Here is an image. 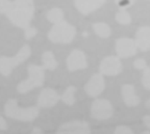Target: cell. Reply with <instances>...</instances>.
<instances>
[{"label": "cell", "mask_w": 150, "mask_h": 134, "mask_svg": "<svg viewBox=\"0 0 150 134\" xmlns=\"http://www.w3.org/2000/svg\"><path fill=\"white\" fill-rule=\"evenodd\" d=\"M113 106L106 99H96L91 107V115L97 120H106L113 115Z\"/></svg>", "instance_id": "8992f818"}, {"label": "cell", "mask_w": 150, "mask_h": 134, "mask_svg": "<svg viewBox=\"0 0 150 134\" xmlns=\"http://www.w3.org/2000/svg\"><path fill=\"white\" fill-rule=\"evenodd\" d=\"M142 83L143 85V87L149 90H150V68L149 66L143 69V74H142Z\"/></svg>", "instance_id": "44dd1931"}, {"label": "cell", "mask_w": 150, "mask_h": 134, "mask_svg": "<svg viewBox=\"0 0 150 134\" xmlns=\"http://www.w3.org/2000/svg\"><path fill=\"white\" fill-rule=\"evenodd\" d=\"M122 63L119 57L117 56H108L103 59L99 66V71L101 75L107 76H115L121 73Z\"/></svg>", "instance_id": "ba28073f"}, {"label": "cell", "mask_w": 150, "mask_h": 134, "mask_svg": "<svg viewBox=\"0 0 150 134\" xmlns=\"http://www.w3.org/2000/svg\"><path fill=\"white\" fill-rule=\"evenodd\" d=\"M146 106H147V109H149V108H150V101H149V100H148V101H147Z\"/></svg>", "instance_id": "f546056e"}, {"label": "cell", "mask_w": 150, "mask_h": 134, "mask_svg": "<svg viewBox=\"0 0 150 134\" xmlns=\"http://www.w3.org/2000/svg\"><path fill=\"white\" fill-rule=\"evenodd\" d=\"M31 134H43V132L40 128H38V127H35L33 128V130L32 131V133Z\"/></svg>", "instance_id": "f1b7e54d"}, {"label": "cell", "mask_w": 150, "mask_h": 134, "mask_svg": "<svg viewBox=\"0 0 150 134\" xmlns=\"http://www.w3.org/2000/svg\"><path fill=\"white\" fill-rule=\"evenodd\" d=\"M8 129V125L5 119L0 116V131H6Z\"/></svg>", "instance_id": "4316f807"}, {"label": "cell", "mask_w": 150, "mask_h": 134, "mask_svg": "<svg viewBox=\"0 0 150 134\" xmlns=\"http://www.w3.org/2000/svg\"><path fill=\"white\" fill-rule=\"evenodd\" d=\"M42 68L47 70H54L57 68V61L54 54L50 51H46L41 56Z\"/></svg>", "instance_id": "2e32d148"}, {"label": "cell", "mask_w": 150, "mask_h": 134, "mask_svg": "<svg viewBox=\"0 0 150 134\" xmlns=\"http://www.w3.org/2000/svg\"><path fill=\"white\" fill-rule=\"evenodd\" d=\"M115 48L119 58L132 57L137 53L134 40L129 38H120L117 39Z\"/></svg>", "instance_id": "8fae6325"}, {"label": "cell", "mask_w": 150, "mask_h": 134, "mask_svg": "<svg viewBox=\"0 0 150 134\" xmlns=\"http://www.w3.org/2000/svg\"><path fill=\"white\" fill-rule=\"evenodd\" d=\"M31 54L32 50L30 47L24 45L14 56H0V74L4 76L10 75L15 68L18 67L29 58Z\"/></svg>", "instance_id": "5b68a950"}, {"label": "cell", "mask_w": 150, "mask_h": 134, "mask_svg": "<svg viewBox=\"0 0 150 134\" xmlns=\"http://www.w3.org/2000/svg\"><path fill=\"white\" fill-rule=\"evenodd\" d=\"M6 117L23 122L33 121L39 117L40 108L38 106L21 107L15 99H9L4 107Z\"/></svg>", "instance_id": "7a4b0ae2"}, {"label": "cell", "mask_w": 150, "mask_h": 134, "mask_svg": "<svg viewBox=\"0 0 150 134\" xmlns=\"http://www.w3.org/2000/svg\"><path fill=\"white\" fill-rule=\"evenodd\" d=\"M113 134H134V133L127 126H119L116 127Z\"/></svg>", "instance_id": "7402d4cb"}, {"label": "cell", "mask_w": 150, "mask_h": 134, "mask_svg": "<svg viewBox=\"0 0 150 134\" xmlns=\"http://www.w3.org/2000/svg\"><path fill=\"white\" fill-rule=\"evenodd\" d=\"M92 28L94 30V32L101 38H108L111 36L112 34V30L111 27L104 22H97L95 24H93Z\"/></svg>", "instance_id": "ac0fdd59"}, {"label": "cell", "mask_w": 150, "mask_h": 134, "mask_svg": "<svg viewBox=\"0 0 150 134\" xmlns=\"http://www.w3.org/2000/svg\"><path fill=\"white\" fill-rule=\"evenodd\" d=\"M76 34V27L62 20L59 23L54 24L47 34V37L48 39L53 43L69 44L75 39Z\"/></svg>", "instance_id": "277c9868"}, {"label": "cell", "mask_w": 150, "mask_h": 134, "mask_svg": "<svg viewBox=\"0 0 150 134\" xmlns=\"http://www.w3.org/2000/svg\"><path fill=\"white\" fill-rule=\"evenodd\" d=\"M105 89V83L103 75H93L87 83L84 85V90L86 94L91 97H98L100 96Z\"/></svg>", "instance_id": "9c48e42d"}, {"label": "cell", "mask_w": 150, "mask_h": 134, "mask_svg": "<svg viewBox=\"0 0 150 134\" xmlns=\"http://www.w3.org/2000/svg\"><path fill=\"white\" fill-rule=\"evenodd\" d=\"M141 134H150V133H149V130H147V131H145V132L142 133Z\"/></svg>", "instance_id": "4dcf8cb0"}, {"label": "cell", "mask_w": 150, "mask_h": 134, "mask_svg": "<svg viewBox=\"0 0 150 134\" xmlns=\"http://www.w3.org/2000/svg\"><path fill=\"white\" fill-rule=\"evenodd\" d=\"M16 26L25 29L29 26L34 15L33 0H14L5 14Z\"/></svg>", "instance_id": "6da1fadb"}, {"label": "cell", "mask_w": 150, "mask_h": 134, "mask_svg": "<svg viewBox=\"0 0 150 134\" xmlns=\"http://www.w3.org/2000/svg\"><path fill=\"white\" fill-rule=\"evenodd\" d=\"M134 67L138 70H143L148 67V64H147V61L144 59L139 58V59H136L134 61Z\"/></svg>", "instance_id": "cb8c5ba5"}, {"label": "cell", "mask_w": 150, "mask_h": 134, "mask_svg": "<svg viewBox=\"0 0 150 134\" xmlns=\"http://www.w3.org/2000/svg\"><path fill=\"white\" fill-rule=\"evenodd\" d=\"M76 91H77V89L76 87L69 86V87H68L64 90V92L62 93V97H60V99L66 105L71 106V105L75 104V103L76 101Z\"/></svg>", "instance_id": "e0dca14e"}, {"label": "cell", "mask_w": 150, "mask_h": 134, "mask_svg": "<svg viewBox=\"0 0 150 134\" xmlns=\"http://www.w3.org/2000/svg\"><path fill=\"white\" fill-rule=\"evenodd\" d=\"M41 66L36 64H30L27 68L28 77L20 82L17 86V90L20 94L27 93L36 88H40L44 83L45 73Z\"/></svg>", "instance_id": "3957f363"}, {"label": "cell", "mask_w": 150, "mask_h": 134, "mask_svg": "<svg viewBox=\"0 0 150 134\" xmlns=\"http://www.w3.org/2000/svg\"><path fill=\"white\" fill-rule=\"evenodd\" d=\"M11 1L10 0H0V13L6 14L11 6Z\"/></svg>", "instance_id": "d4e9b609"}, {"label": "cell", "mask_w": 150, "mask_h": 134, "mask_svg": "<svg viewBox=\"0 0 150 134\" xmlns=\"http://www.w3.org/2000/svg\"><path fill=\"white\" fill-rule=\"evenodd\" d=\"M136 0H115V3L117 5L121 8V10H125L130 6H132Z\"/></svg>", "instance_id": "603a6c76"}, {"label": "cell", "mask_w": 150, "mask_h": 134, "mask_svg": "<svg viewBox=\"0 0 150 134\" xmlns=\"http://www.w3.org/2000/svg\"><path fill=\"white\" fill-rule=\"evenodd\" d=\"M121 96L124 103L128 107H135L141 103V98L138 95H136L134 86L132 84H124L122 86Z\"/></svg>", "instance_id": "9a60e30c"}, {"label": "cell", "mask_w": 150, "mask_h": 134, "mask_svg": "<svg viewBox=\"0 0 150 134\" xmlns=\"http://www.w3.org/2000/svg\"><path fill=\"white\" fill-rule=\"evenodd\" d=\"M60 100V96L57 91L51 88L43 89L37 99V106L39 108L49 109L56 105Z\"/></svg>", "instance_id": "30bf717a"}, {"label": "cell", "mask_w": 150, "mask_h": 134, "mask_svg": "<svg viewBox=\"0 0 150 134\" xmlns=\"http://www.w3.org/2000/svg\"><path fill=\"white\" fill-rule=\"evenodd\" d=\"M136 47L143 52L149 51L150 48V27L148 25L142 26L135 34Z\"/></svg>", "instance_id": "4fadbf2b"}, {"label": "cell", "mask_w": 150, "mask_h": 134, "mask_svg": "<svg viewBox=\"0 0 150 134\" xmlns=\"http://www.w3.org/2000/svg\"><path fill=\"white\" fill-rule=\"evenodd\" d=\"M115 18H116L117 22L121 25H129L132 22L131 15L126 10H120V11H118Z\"/></svg>", "instance_id": "ffe728a7"}, {"label": "cell", "mask_w": 150, "mask_h": 134, "mask_svg": "<svg viewBox=\"0 0 150 134\" xmlns=\"http://www.w3.org/2000/svg\"><path fill=\"white\" fill-rule=\"evenodd\" d=\"M142 123L145 126V127L147 129H150V116L149 115H146L143 117L142 118Z\"/></svg>", "instance_id": "83f0119b"}, {"label": "cell", "mask_w": 150, "mask_h": 134, "mask_svg": "<svg viewBox=\"0 0 150 134\" xmlns=\"http://www.w3.org/2000/svg\"><path fill=\"white\" fill-rule=\"evenodd\" d=\"M25 30V39H32V38H33L36 34H37V30L34 28V27H30V26H28V27H26L25 29H24Z\"/></svg>", "instance_id": "484cf974"}, {"label": "cell", "mask_w": 150, "mask_h": 134, "mask_svg": "<svg viewBox=\"0 0 150 134\" xmlns=\"http://www.w3.org/2000/svg\"><path fill=\"white\" fill-rule=\"evenodd\" d=\"M63 17H64L63 11L60 8H53L47 14V19L53 24H56V23L62 21Z\"/></svg>", "instance_id": "d6986e66"}, {"label": "cell", "mask_w": 150, "mask_h": 134, "mask_svg": "<svg viewBox=\"0 0 150 134\" xmlns=\"http://www.w3.org/2000/svg\"><path fill=\"white\" fill-rule=\"evenodd\" d=\"M67 68L69 71L84 69L88 67V62L84 53L79 49H74L67 58Z\"/></svg>", "instance_id": "7c38bea8"}, {"label": "cell", "mask_w": 150, "mask_h": 134, "mask_svg": "<svg viewBox=\"0 0 150 134\" xmlns=\"http://www.w3.org/2000/svg\"><path fill=\"white\" fill-rule=\"evenodd\" d=\"M56 134H91V126L84 120H72L60 126Z\"/></svg>", "instance_id": "52a82bcc"}, {"label": "cell", "mask_w": 150, "mask_h": 134, "mask_svg": "<svg viewBox=\"0 0 150 134\" xmlns=\"http://www.w3.org/2000/svg\"><path fill=\"white\" fill-rule=\"evenodd\" d=\"M74 2L79 12L88 15L104 5L105 0H74Z\"/></svg>", "instance_id": "5bb4252c"}]
</instances>
